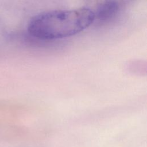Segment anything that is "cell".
I'll return each instance as SVG.
<instances>
[{"label": "cell", "instance_id": "cell-1", "mask_svg": "<svg viewBox=\"0 0 147 147\" xmlns=\"http://www.w3.org/2000/svg\"><path fill=\"white\" fill-rule=\"evenodd\" d=\"M90 7L53 10L33 16L28 24L29 34L37 39L51 40L74 36L94 22Z\"/></svg>", "mask_w": 147, "mask_h": 147}, {"label": "cell", "instance_id": "cell-2", "mask_svg": "<svg viewBox=\"0 0 147 147\" xmlns=\"http://www.w3.org/2000/svg\"><path fill=\"white\" fill-rule=\"evenodd\" d=\"M121 6L114 1H103L92 8L94 13V22L104 23L110 21L118 14Z\"/></svg>", "mask_w": 147, "mask_h": 147}]
</instances>
